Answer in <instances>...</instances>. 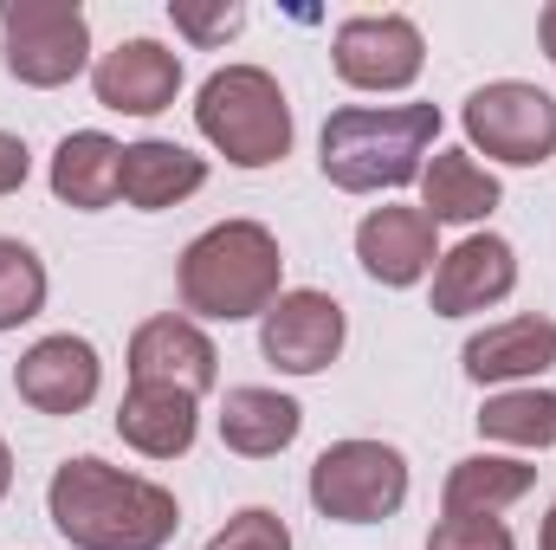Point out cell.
Returning a JSON list of instances; mask_svg holds the SVG:
<instances>
[{
  "instance_id": "cell-1",
  "label": "cell",
  "mask_w": 556,
  "mask_h": 550,
  "mask_svg": "<svg viewBox=\"0 0 556 550\" xmlns=\"http://www.w3.org/2000/svg\"><path fill=\"white\" fill-rule=\"evenodd\" d=\"M46 512L72 550H162L181 532V505L168 486L124 473L111 460H65L46 486Z\"/></svg>"
},
{
  "instance_id": "cell-2",
  "label": "cell",
  "mask_w": 556,
  "mask_h": 550,
  "mask_svg": "<svg viewBox=\"0 0 556 550\" xmlns=\"http://www.w3.org/2000/svg\"><path fill=\"white\" fill-rule=\"evenodd\" d=\"M433 137H440V104H350V111H330L317 162L330 188L382 195V188L420 182Z\"/></svg>"
},
{
  "instance_id": "cell-3",
  "label": "cell",
  "mask_w": 556,
  "mask_h": 550,
  "mask_svg": "<svg viewBox=\"0 0 556 550\" xmlns=\"http://www.w3.org/2000/svg\"><path fill=\"white\" fill-rule=\"evenodd\" d=\"M175 278H181V311L214 317V324H240V317H266L278 304L285 253H278L273 227L220 221L201 240H188Z\"/></svg>"
},
{
  "instance_id": "cell-4",
  "label": "cell",
  "mask_w": 556,
  "mask_h": 550,
  "mask_svg": "<svg viewBox=\"0 0 556 550\" xmlns=\"http://www.w3.org/2000/svg\"><path fill=\"white\" fill-rule=\"evenodd\" d=\"M194 124L233 168H273L291 149V104L260 65H220L194 98Z\"/></svg>"
},
{
  "instance_id": "cell-5",
  "label": "cell",
  "mask_w": 556,
  "mask_h": 550,
  "mask_svg": "<svg viewBox=\"0 0 556 550\" xmlns=\"http://www.w3.org/2000/svg\"><path fill=\"white\" fill-rule=\"evenodd\" d=\"M311 505L337 525H382L408 505V460L389 440H330L311 460Z\"/></svg>"
},
{
  "instance_id": "cell-6",
  "label": "cell",
  "mask_w": 556,
  "mask_h": 550,
  "mask_svg": "<svg viewBox=\"0 0 556 550\" xmlns=\"http://www.w3.org/2000/svg\"><path fill=\"white\" fill-rule=\"evenodd\" d=\"M7 72L33 91H59L91 65V20L78 0H0Z\"/></svg>"
},
{
  "instance_id": "cell-7",
  "label": "cell",
  "mask_w": 556,
  "mask_h": 550,
  "mask_svg": "<svg viewBox=\"0 0 556 550\" xmlns=\"http://www.w3.org/2000/svg\"><path fill=\"white\" fill-rule=\"evenodd\" d=\"M472 149H485L492 162H511V168H538L556 155V98L544 85H525V78H498V85H479L459 111Z\"/></svg>"
},
{
  "instance_id": "cell-8",
  "label": "cell",
  "mask_w": 556,
  "mask_h": 550,
  "mask_svg": "<svg viewBox=\"0 0 556 550\" xmlns=\"http://www.w3.org/2000/svg\"><path fill=\"white\" fill-rule=\"evenodd\" d=\"M330 59H337V78L356 91H408L427 65V39L402 13H356L337 26Z\"/></svg>"
},
{
  "instance_id": "cell-9",
  "label": "cell",
  "mask_w": 556,
  "mask_h": 550,
  "mask_svg": "<svg viewBox=\"0 0 556 550\" xmlns=\"http://www.w3.org/2000/svg\"><path fill=\"white\" fill-rule=\"evenodd\" d=\"M343 304L330 291H278V304L260 317V350L285 376H317L343 357Z\"/></svg>"
},
{
  "instance_id": "cell-10",
  "label": "cell",
  "mask_w": 556,
  "mask_h": 550,
  "mask_svg": "<svg viewBox=\"0 0 556 550\" xmlns=\"http://www.w3.org/2000/svg\"><path fill=\"white\" fill-rule=\"evenodd\" d=\"M98 383H104V363L85 337L59 330V337H39L20 363H13V389L20 402L39 414H78L98 402Z\"/></svg>"
},
{
  "instance_id": "cell-11",
  "label": "cell",
  "mask_w": 556,
  "mask_h": 550,
  "mask_svg": "<svg viewBox=\"0 0 556 550\" xmlns=\"http://www.w3.org/2000/svg\"><path fill=\"white\" fill-rule=\"evenodd\" d=\"M130 383H162L201 402L220 383V350L194 317H149L130 337Z\"/></svg>"
},
{
  "instance_id": "cell-12",
  "label": "cell",
  "mask_w": 556,
  "mask_h": 550,
  "mask_svg": "<svg viewBox=\"0 0 556 550\" xmlns=\"http://www.w3.org/2000/svg\"><path fill=\"white\" fill-rule=\"evenodd\" d=\"M91 91L104 111H124V117H155L175 104L181 91V52H168L162 39H124L111 46L98 65H91Z\"/></svg>"
},
{
  "instance_id": "cell-13",
  "label": "cell",
  "mask_w": 556,
  "mask_h": 550,
  "mask_svg": "<svg viewBox=\"0 0 556 550\" xmlns=\"http://www.w3.org/2000/svg\"><path fill=\"white\" fill-rule=\"evenodd\" d=\"M518 285V253L498 234H466L453 253H440L433 266V317H466L485 311L498 298H511Z\"/></svg>"
},
{
  "instance_id": "cell-14",
  "label": "cell",
  "mask_w": 556,
  "mask_h": 550,
  "mask_svg": "<svg viewBox=\"0 0 556 550\" xmlns=\"http://www.w3.org/2000/svg\"><path fill=\"white\" fill-rule=\"evenodd\" d=\"M356 260H363V273L376 278V285H389V291L420 285V278L440 266L433 221L420 208H402V201L395 208H369L363 227H356Z\"/></svg>"
},
{
  "instance_id": "cell-15",
  "label": "cell",
  "mask_w": 556,
  "mask_h": 550,
  "mask_svg": "<svg viewBox=\"0 0 556 550\" xmlns=\"http://www.w3.org/2000/svg\"><path fill=\"white\" fill-rule=\"evenodd\" d=\"M459 363H466V376H472L479 389H492V383H531V376L556 370V324L551 317H505V324H485L479 337H466Z\"/></svg>"
},
{
  "instance_id": "cell-16",
  "label": "cell",
  "mask_w": 556,
  "mask_h": 550,
  "mask_svg": "<svg viewBox=\"0 0 556 550\" xmlns=\"http://www.w3.org/2000/svg\"><path fill=\"white\" fill-rule=\"evenodd\" d=\"M117 434L142 460H181L201 434V402L162 383H130V396L117 402Z\"/></svg>"
},
{
  "instance_id": "cell-17",
  "label": "cell",
  "mask_w": 556,
  "mask_h": 550,
  "mask_svg": "<svg viewBox=\"0 0 556 550\" xmlns=\"http://www.w3.org/2000/svg\"><path fill=\"white\" fill-rule=\"evenodd\" d=\"M498 201H505L498 175L466 149H433V162L420 168V214L433 227H479Z\"/></svg>"
},
{
  "instance_id": "cell-18",
  "label": "cell",
  "mask_w": 556,
  "mask_h": 550,
  "mask_svg": "<svg viewBox=\"0 0 556 550\" xmlns=\"http://www.w3.org/2000/svg\"><path fill=\"white\" fill-rule=\"evenodd\" d=\"M207 188V162L181 142H162V137H142L124 142V201L142 208V214H162L188 195Z\"/></svg>"
},
{
  "instance_id": "cell-19",
  "label": "cell",
  "mask_w": 556,
  "mask_h": 550,
  "mask_svg": "<svg viewBox=\"0 0 556 550\" xmlns=\"http://www.w3.org/2000/svg\"><path fill=\"white\" fill-rule=\"evenodd\" d=\"M52 195L65 208H111L124 195V142L104 137V130H72V137L52 149Z\"/></svg>"
},
{
  "instance_id": "cell-20",
  "label": "cell",
  "mask_w": 556,
  "mask_h": 550,
  "mask_svg": "<svg viewBox=\"0 0 556 550\" xmlns=\"http://www.w3.org/2000/svg\"><path fill=\"white\" fill-rule=\"evenodd\" d=\"M298 427H304V409L291 396H278V389H260V383L227 389V402H220V440L240 460H273V453H285L298 440Z\"/></svg>"
},
{
  "instance_id": "cell-21",
  "label": "cell",
  "mask_w": 556,
  "mask_h": 550,
  "mask_svg": "<svg viewBox=\"0 0 556 550\" xmlns=\"http://www.w3.org/2000/svg\"><path fill=\"white\" fill-rule=\"evenodd\" d=\"M531 486H538V466L505 460V453H472V460H453L446 492H440V512L446 518H498Z\"/></svg>"
},
{
  "instance_id": "cell-22",
  "label": "cell",
  "mask_w": 556,
  "mask_h": 550,
  "mask_svg": "<svg viewBox=\"0 0 556 550\" xmlns=\"http://www.w3.org/2000/svg\"><path fill=\"white\" fill-rule=\"evenodd\" d=\"M479 434L505 447H556V396L551 389H498L479 409Z\"/></svg>"
},
{
  "instance_id": "cell-23",
  "label": "cell",
  "mask_w": 556,
  "mask_h": 550,
  "mask_svg": "<svg viewBox=\"0 0 556 550\" xmlns=\"http://www.w3.org/2000/svg\"><path fill=\"white\" fill-rule=\"evenodd\" d=\"M46 311V266L26 240H0V330H20Z\"/></svg>"
},
{
  "instance_id": "cell-24",
  "label": "cell",
  "mask_w": 556,
  "mask_h": 550,
  "mask_svg": "<svg viewBox=\"0 0 556 550\" xmlns=\"http://www.w3.org/2000/svg\"><path fill=\"white\" fill-rule=\"evenodd\" d=\"M207 550H291V532H285V518H278V512L247 505V512H233V518L207 538Z\"/></svg>"
},
{
  "instance_id": "cell-25",
  "label": "cell",
  "mask_w": 556,
  "mask_h": 550,
  "mask_svg": "<svg viewBox=\"0 0 556 550\" xmlns=\"http://www.w3.org/2000/svg\"><path fill=\"white\" fill-rule=\"evenodd\" d=\"M427 550H518L498 518H440Z\"/></svg>"
},
{
  "instance_id": "cell-26",
  "label": "cell",
  "mask_w": 556,
  "mask_h": 550,
  "mask_svg": "<svg viewBox=\"0 0 556 550\" xmlns=\"http://www.w3.org/2000/svg\"><path fill=\"white\" fill-rule=\"evenodd\" d=\"M175 26H181L194 46H220V39H233V33L247 26V7H227V0H220V7L207 13V7H188V0H181V7H175Z\"/></svg>"
},
{
  "instance_id": "cell-27",
  "label": "cell",
  "mask_w": 556,
  "mask_h": 550,
  "mask_svg": "<svg viewBox=\"0 0 556 550\" xmlns=\"http://www.w3.org/2000/svg\"><path fill=\"white\" fill-rule=\"evenodd\" d=\"M26 175H33V155H26V142L0 130V195H20V188H26Z\"/></svg>"
},
{
  "instance_id": "cell-28",
  "label": "cell",
  "mask_w": 556,
  "mask_h": 550,
  "mask_svg": "<svg viewBox=\"0 0 556 550\" xmlns=\"http://www.w3.org/2000/svg\"><path fill=\"white\" fill-rule=\"evenodd\" d=\"M538 39H544V52H551V65H556V0L544 7V20H538Z\"/></svg>"
},
{
  "instance_id": "cell-29",
  "label": "cell",
  "mask_w": 556,
  "mask_h": 550,
  "mask_svg": "<svg viewBox=\"0 0 556 550\" xmlns=\"http://www.w3.org/2000/svg\"><path fill=\"white\" fill-rule=\"evenodd\" d=\"M13 492V453H7V440H0V499Z\"/></svg>"
},
{
  "instance_id": "cell-30",
  "label": "cell",
  "mask_w": 556,
  "mask_h": 550,
  "mask_svg": "<svg viewBox=\"0 0 556 550\" xmlns=\"http://www.w3.org/2000/svg\"><path fill=\"white\" fill-rule=\"evenodd\" d=\"M538 550H556V505H551V518H544V538H538Z\"/></svg>"
}]
</instances>
